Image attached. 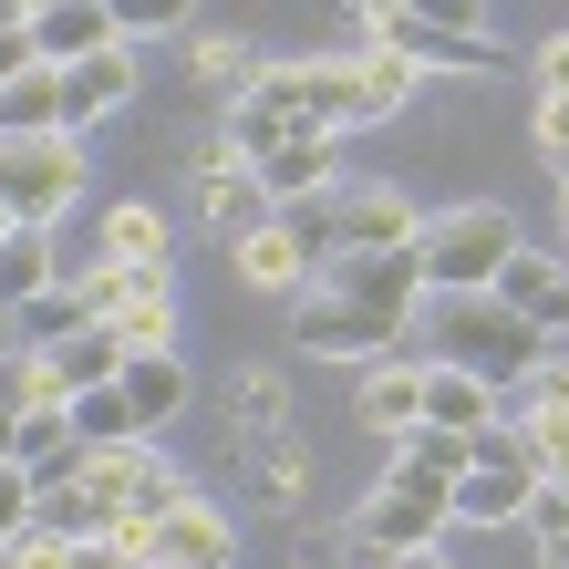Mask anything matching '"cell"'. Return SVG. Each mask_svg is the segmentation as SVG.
Listing matches in <instances>:
<instances>
[{
    "label": "cell",
    "instance_id": "22",
    "mask_svg": "<svg viewBox=\"0 0 569 569\" xmlns=\"http://www.w3.org/2000/svg\"><path fill=\"white\" fill-rule=\"evenodd\" d=\"M352 83H362V124H393V114L415 104V83H425V73H415L405 52H383V42H362V52H352Z\"/></svg>",
    "mask_w": 569,
    "mask_h": 569
},
{
    "label": "cell",
    "instance_id": "33",
    "mask_svg": "<svg viewBox=\"0 0 569 569\" xmlns=\"http://www.w3.org/2000/svg\"><path fill=\"white\" fill-rule=\"evenodd\" d=\"M539 156L549 177H569V93H539Z\"/></svg>",
    "mask_w": 569,
    "mask_h": 569
},
{
    "label": "cell",
    "instance_id": "16",
    "mask_svg": "<svg viewBox=\"0 0 569 569\" xmlns=\"http://www.w3.org/2000/svg\"><path fill=\"white\" fill-rule=\"evenodd\" d=\"M93 259H146V270H177V249H166V208H146V197L104 208V218H93Z\"/></svg>",
    "mask_w": 569,
    "mask_h": 569
},
{
    "label": "cell",
    "instance_id": "41",
    "mask_svg": "<svg viewBox=\"0 0 569 569\" xmlns=\"http://www.w3.org/2000/svg\"><path fill=\"white\" fill-rule=\"evenodd\" d=\"M0 352H11V300H0Z\"/></svg>",
    "mask_w": 569,
    "mask_h": 569
},
{
    "label": "cell",
    "instance_id": "44",
    "mask_svg": "<svg viewBox=\"0 0 569 569\" xmlns=\"http://www.w3.org/2000/svg\"><path fill=\"white\" fill-rule=\"evenodd\" d=\"M0 228H11V218H0Z\"/></svg>",
    "mask_w": 569,
    "mask_h": 569
},
{
    "label": "cell",
    "instance_id": "19",
    "mask_svg": "<svg viewBox=\"0 0 569 569\" xmlns=\"http://www.w3.org/2000/svg\"><path fill=\"white\" fill-rule=\"evenodd\" d=\"M62 124V62H21L0 83V136H52Z\"/></svg>",
    "mask_w": 569,
    "mask_h": 569
},
{
    "label": "cell",
    "instance_id": "34",
    "mask_svg": "<svg viewBox=\"0 0 569 569\" xmlns=\"http://www.w3.org/2000/svg\"><path fill=\"white\" fill-rule=\"evenodd\" d=\"M415 21H435V31H487V0H405Z\"/></svg>",
    "mask_w": 569,
    "mask_h": 569
},
{
    "label": "cell",
    "instance_id": "24",
    "mask_svg": "<svg viewBox=\"0 0 569 569\" xmlns=\"http://www.w3.org/2000/svg\"><path fill=\"white\" fill-rule=\"evenodd\" d=\"M83 321H93V311H83V290H73V280H52V290H31L21 311H11V342H42V352H52L62 331H83Z\"/></svg>",
    "mask_w": 569,
    "mask_h": 569
},
{
    "label": "cell",
    "instance_id": "36",
    "mask_svg": "<svg viewBox=\"0 0 569 569\" xmlns=\"http://www.w3.org/2000/svg\"><path fill=\"white\" fill-rule=\"evenodd\" d=\"M539 93H569V31H559V42L539 52Z\"/></svg>",
    "mask_w": 569,
    "mask_h": 569
},
{
    "label": "cell",
    "instance_id": "38",
    "mask_svg": "<svg viewBox=\"0 0 569 569\" xmlns=\"http://www.w3.org/2000/svg\"><path fill=\"white\" fill-rule=\"evenodd\" d=\"M11 435H21V405H11V393H0V456H11Z\"/></svg>",
    "mask_w": 569,
    "mask_h": 569
},
{
    "label": "cell",
    "instance_id": "20",
    "mask_svg": "<svg viewBox=\"0 0 569 569\" xmlns=\"http://www.w3.org/2000/svg\"><path fill=\"white\" fill-rule=\"evenodd\" d=\"M300 114H311V124H331V136H352V124H362L352 52H321V62H300Z\"/></svg>",
    "mask_w": 569,
    "mask_h": 569
},
{
    "label": "cell",
    "instance_id": "11",
    "mask_svg": "<svg viewBox=\"0 0 569 569\" xmlns=\"http://www.w3.org/2000/svg\"><path fill=\"white\" fill-rule=\"evenodd\" d=\"M539 487V466L528 456H497V466H456L446 477V508H456V528H497V518H518V497Z\"/></svg>",
    "mask_w": 569,
    "mask_h": 569
},
{
    "label": "cell",
    "instance_id": "28",
    "mask_svg": "<svg viewBox=\"0 0 569 569\" xmlns=\"http://www.w3.org/2000/svg\"><path fill=\"white\" fill-rule=\"evenodd\" d=\"M0 569H73V539H62V528H42V518H31L21 539H0Z\"/></svg>",
    "mask_w": 569,
    "mask_h": 569
},
{
    "label": "cell",
    "instance_id": "30",
    "mask_svg": "<svg viewBox=\"0 0 569 569\" xmlns=\"http://www.w3.org/2000/svg\"><path fill=\"white\" fill-rule=\"evenodd\" d=\"M104 11H114V31H124V42H146V31H177L197 0H104Z\"/></svg>",
    "mask_w": 569,
    "mask_h": 569
},
{
    "label": "cell",
    "instance_id": "25",
    "mask_svg": "<svg viewBox=\"0 0 569 569\" xmlns=\"http://www.w3.org/2000/svg\"><path fill=\"white\" fill-rule=\"evenodd\" d=\"M73 435H83V446H136V405H124V383H83L73 393Z\"/></svg>",
    "mask_w": 569,
    "mask_h": 569
},
{
    "label": "cell",
    "instance_id": "12",
    "mask_svg": "<svg viewBox=\"0 0 569 569\" xmlns=\"http://www.w3.org/2000/svg\"><path fill=\"white\" fill-rule=\"evenodd\" d=\"M331 166H342V136H331V124H300V136H280L270 156H249V177H259V187H270L280 208H290V197L331 187Z\"/></svg>",
    "mask_w": 569,
    "mask_h": 569
},
{
    "label": "cell",
    "instance_id": "5",
    "mask_svg": "<svg viewBox=\"0 0 569 569\" xmlns=\"http://www.w3.org/2000/svg\"><path fill=\"white\" fill-rule=\"evenodd\" d=\"M446 528H456L446 477H435V466H405V456H393V466H383V487L352 508V539H362V549H435Z\"/></svg>",
    "mask_w": 569,
    "mask_h": 569
},
{
    "label": "cell",
    "instance_id": "18",
    "mask_svg": "<svg viewBox=\"0 0 569 569\" xmlns=\"http://www.w3.org/2000/svg\"><path fill=\"white\" fill-rule=\"evenodd\" d=\"M228 259H239V280H249V290H280V300L311 280V249H300L280 218H270V228H249V239H228Z\"/></svg>",
    "mask_w": 569,
    "mask_h": 569
},
{
    "label": "cell",
    "instance_id": "17",
    "mask_svg": "<svg viewBox=\"0 0 569 569\" xmlns=\"http://www.w3.org/2000/svg\"><path fill=\"white\" fill-rule=\"evenodd\" d=\"M415 373H425V352L405 342V352H373V373H362V425H373V435H405L415 425Z\"/></svg>",
    "mask_w": 569,
    "mask_h": 569
},
{
    "label": "cell",
    "instance_id": "26",
    "mask_svg": "<svg viewBox=\"0 0 569 569\" xmlns=\"http://www.w3.org/2000/svg\"><path fill=\"white\" fill-rule=\"evenodd\" d=\"M104 331H114L124 352H166V342H177V290H146V300H124V311H114Z\"/></svg>",
    "mask_w": 569,
    "mask_h": 569
},
{
    "label": "cell",
    "instance_id": "13",
    "mask_svg": "<svg viewBox=\"0 0 569 569\" xmlns=\"http://www.w3.org/2000/svg\"><path fill=\"white\" fill-rule=\"evenodd\" d=\"M114 383H124V405H136L146 435H166V425L187 415V362H177V342H166V352H124Z\"/></svg>",
    "mask_w": 569,
    "mask_h": 569
},
{
    "label": "cell",
    "instance_id": "6",
    "mask_svg": "<svg viewBox=\"0 0 569 569\" xmlns=\"http://www.w3.org/2000/svg\"><path fill=\"white\" fill-rule=\"evenodd\" d=\"M446 311H456V321H446V331H456V342H446V362H466V373H477L487 393H518V383H528V362L549 352L539 331H528L518 311H497L487 290H456Z\"/></svg>",
    "mask_w": 569,
    "mask_h": 569
},
{
    "label": "cell",
    "instance_id": "15",
    "mask_svg": "<svg viewBox=\"0 0 569 569\" xmlns=\"http://www.w3.org/2000/svg\"><path fill=\"white\" fill-rule=\"evenodd\" d=\"M415 415H425V425H487V415H497V393L466 373V362L425 352V373H415Z\"/></svg>",
    "mask_w": 569,
    "mask_h": 569
},
{
    "label": "cell",
    "instance_id": "42",
    "mask_svg": "<svg viewBox=\"0 0 569 569\" xmlns=\"http://www.w3.org/2000/svg\"><path fill=\"white\" fill-rule=\"evenodd\" d=\"M559 259H569V239H559Z\"/></svg>",
    "mask_w": 569,
    "mask_h": 569
},
{
    "label": "cell",
    "instance_id": "31",
    "mask_svg": "<svg viewBox=\"0 0 569 569\" xmlns=\"http://www.w3.org/2000/svg\"><path fill=\"white\" fill-rule=\"evenodd\" d=\"M539 405H569V352L559 342L528 362V383H518V415H539Z\"/></svg>",
    "mask_w": 569,
    "mask_h": 569
},
{
    "label": "cell",
    "instance_id": "21",
    "mask_svg": "<svg viewBox=\"0 0 569 569\" xmlns=\"http://www.w3.org/2000/svg\"><path fill=\"white\" fill-rule=\"evenodd\" d=\"M73 290H83V311H93V321H114L124 300L177 290V270H146V259H83V270H73Z\"/></svg>",
    "mask_w": 569,
    "mask_h": 569
},
{
    "label": "cell",
    "instance_id": "23",
    "mask_svg": "<svg viewBox=\"0 0 569 569\" xmlns=\"http://www.w3.org/2000/svg\"><path fill=\"white\" fill-rule=\"evenodd\" d=\"M52 373H62V393L114 383V373H124V342H114L104 321H83V331H62V342H52Z\"/></svg>",
    "mask_w": 569,
    "mask_h": 569
},
{
    "label": "cell",
    "instance_id": "43",
    "mask_svg": "<svg viewBox=\"0 0 569 569\" xmlns=\"http://www.w3.org/2000/svg\"><path fill=\"white\" fill-rule=\"evenodd\" d=\"M311 569H331V559H311Z\"/></svg>",
    "mask_w": 569,
    "mask_h": 569
},
{
    "label": "cell",
    "instance_id": "40",
    "mask_svg": "<svg viewBox=\"0 0 569 569\" xmlns=\"http://www.w3.org/2000/svg\"><path fill=\"white\" fill-rule=\"evenodd\" d=\"M559 239H569V177H559Z\"/></svg>",
    "mask_w": 569,
    "mask_h": 569
},
{
    "label": "cell",
    "instance_id": "27",
    "mask_svg": "<svg viewBox=\"0 0 569 569\" xmlns=\"http://www.w3.org/2000/svg\"><path fill=\"white\" fill-rule=\"evenodd\" d=\"M393 456H405V466H435V477H456V466H466V425H405V435H393Z\"/></svg>",
    "mask_w": 569,
    "mask_h": 569
},
{
    "label": "cell",
    "instance_id": "3",
    "mask_svg": "<svg viewBox=\"0 0 569 569\" xmlns=\"http://www.w3.org/2000/svg\"><path fill=\"white\" fill-rule=\"evenodd\" d=\"M83 197V136L52 124V136H0V218H62Z\"/></svg>",
    "mask_w": 569,
    "mask_h": 569
},
{
    "label": "cell",
    "instance_id": "37",
    "mask_svg": "<svg viewBox=\"0 0 569 569\" xmlns=\"http://www.w3.org/2000/svg\"><path fill=\"white\" fill-rule=\"evenodd\" d=\"M73 569H136V559H124L114 539H73Z\"/></svg>",
    "mask_w": 569,
    "mask_h": 569
},
{
    "label": "cell",
    "instance_id": "39",
    "mask_svg": "<svg viewBox=\"0 0 569 569\" xmlns=\"http://www.w3.org/2000/svg\"><path fill=\"white\" fill-rule=\"evenodd\" d=\"M31 11H42V0H0V21H21V31H31Z\"/></svg>",
    "mask_w": 569,
    "mask_h": 569
},
{
    "label": "cell",
    "instance_id": "2",
    "mask_svg": "<svg viewBox=\"0 0 569 569\" xmlns=\"http://www.w3.org/2000/svg\"><path fill=\"white\" fill-rule=\"evenodd\" d=\"M518 249V218L497 197H456V208L415 218V270H425V300H456V290H487L497 259Z\"/></svg>",
    "mask_w": 569,
    "mask_h": 569
},
{
    "label": "cell",
    "instance_id": "9",
    "mask_svg": "<svg viewBox=\"0 0 569 569\" xmlns=\"http://www.w3.org/2000/svg\"><path fill=\"white\" fill-rule=\"evenodd\" d=\"M197 197H208V228H218V239H249V228H270V218H280V197L249 177V156L228 146V136L197 156Z\"/></svg>",
    "mask_w": 569,
    "mask_h": 569
},
{
    "label": "cell",
    "instance_id": "4",
    "mask_svg": "<svg viewBox=\"0 0 569 569\" xmlns=\"http://www.w3.org/2000/svg\"><path fill=\"white\" fill-rule=\"evenodd\" d=\"M114 549L136 569H239V528L208 497H177L166 518H114Z\"/></svg>",
    "mask_w": 569,
    "mask_h": 569
},
{
    "label": "cell",
    "instance_id": "1",
    "mask_svg": "<svg viewBox=\"0 0 569 569\" xmlns=\"http://www.w3.org/2000/svg\"><path fill=\"white\" fill-rule=\"evenodd\" d=\"M415 311H425L415 239L405 249H331V259H311V280L290 290V342L331 352V362H373V352L415 342Z\"/></svg>",
    "mask_w": 569,
    "mask_h": 569
},
{
    "label": "cell",
    "instance_id": "29",
    "mask_svg": "<svg viewBox=\"0 0 569 569\" xmlns=\"http://www.w3.org/2000/svg\"><path fill=\"white\" fill-rule=\"evenodd\" d=\"M31 518H42V487H31V466H21V456H0V539H21Z\"/></svg>",
    "mask_w": 569,
    "mask_h": 569
},
{
    "label": "cell",
    "instance_id": "7",
    "mask_svg": "<svg viewBox=\"0 0 569 569\" xmlns=\"http://www.w3.org/2000/svg\"><path fill=\"white\" fill-rule=\"evenodd\" d=\"M362 42L405 52L415 73H487V62H497L487 31H435V21H415V11H405V0H362Z\"/></svg>",
    "mask_w": 569,
    "mask_h": 569
},
{
    "label": "cell",
    "instance_id": "10",
    "mask_svg": "<svg viewBox=\"0 0 569 569\" xmlns=\"http://www.w3.org/2000/svg\"><path fill=\"white\" fill-rule=\"evenodd\" d=\"M136 104V42H104V52H83V62H62V124H104Z\"/></svg>",
    "mask_w": 569,
    "mask_h": 569
},
{
    "label": "cell",
    "instance_id": "32",
    "mask_svg": "<svg viewBox=\"0 0 569 569\" xmlns=\"http://www.w3.org/2000/svg\"><path fill=\"white\" fill-rule=\"evenodd\" d=\"M528 331H539V342H569V259L539 280V300H528Z\"/></svg>",
    "mask_w": 569,
    "mask_h": 569
},
{
    "label": "cell",
    "instance_id": "8",
    "mask_svg": "<svg viewBox=\"0 0 569 569\" xmlns=\"http://www.w3.org/2000/svg\"><path fill=\"white\" fill-rule=\"evenodd\" d=\"M300 62H249V83H239V104H228V146L239 156H270L280 136H300Z\"/></svg>",
    "mask_w": 569,
    "mask_h": 569
},
{
    "label": "cell",
    "instance_id": "35",
    "mask_svg": "<svg viewBox=\"0 0 569 569\" xmlns=\"http://www.w3.org/2000/svg\"><path fill=\"white\" fill-rule=\"evenodd\" d=\"M21 62H42V52H31V31H21V21H0V83H11Z\"/></svg>",
    "mask_w": 569,
    "mask_h": 569
},
{
    "label": "cell",
    "instance_id": "14",
    "mask_svg": "<svg viewBox=\"0 0 569 569\" xmlns=\"http://www.w3.org/2000/svg\"><path fill=\"white\" fill-rule=\"evenodd\" d=\"M52 280H62V239H52L42 218H11V228H0V300L21 311V300L52 290Z\"/></svg>",
    "mask_w": 569,
    "mask_h": 569
}]
</instances>
